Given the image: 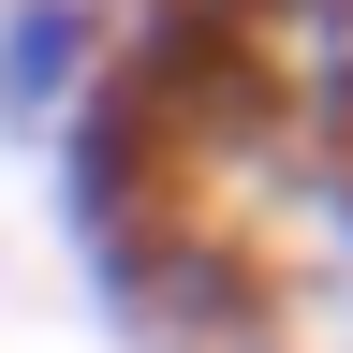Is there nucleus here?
<instances>
[{"mask_svg": "<svg viewBox=\"0 0 353 353\" xmlns=\"http://www.w3.org/2000/svg\"><path fill=\"white\" fill-rule=\"evenodd\" d=\"M221 30H236L250 103L294 148H339L353 132V0H221Z\"/></svg>", "mask_w": 353, "mask_h": 353, "instance_id": "f257e3e1", "label": "nucleus"}, {"mask_svg": "<svg viewBox=\"0 0 353 353\" xmlns=\"http://www.w3.org/2000/svg\"><path fill=\"white\" fill-rule=\"evenodd\" d=\"M88 74H103V15H88V0H15V15H0V132L74 118Z\"/></svg>", "mask_w": 353, "mask_h": 353, "instance_id": "f03ea898", "label": "nucleus"}]
</instances>
